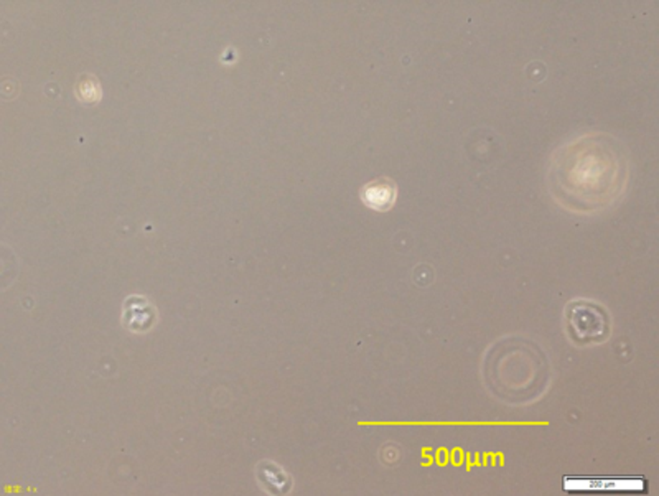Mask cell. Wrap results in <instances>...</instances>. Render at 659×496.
Returning a JSON list of instances; mask_svg holds the SVG:
<instances>
[{
	"label": "cell",
	"mask_w": 659,
	"mask_h": 496,
	"mask_svg": "<svg viewBox=\"0 0 659 496\" xmlns=\"http://www.w3.org/2000/svg\"><path fill=\"white\" fill-rule=\"evenodd\" d=\"M628 177L623 145L607 134H585L552 155L548 187L566 210L592 214L619 202Z\"/></svg>",
	"instance_id": "obj_1"
},
{
	"label": "cell",
	"mask_w": 659,
	"mask_h": 496,
	"mask_svg": "<svg viewBox=\"0 0 659 496\" xmlns=\"http://www.w3.org/2000/svg\"><path fill=\"white\" fill-rule=\"evenodd\" d=\"M483 379L489 393L506 405H531L549 389V360L540 344L506 336L489 346L483 358Z\"/></svg>",
	"instance_id": "obj_2"
},
{
	"label": "cell",
	"mask_w": 659,
	"mask_h": 496,
	"mask_svg": "<svg viewBox=\"0 0 659 496\" xmlns=\"http://www.w3.org/2000/svg\"><path fill=\"white\" fill-rule=\"evenodd\" d=\"M570 340L579 346L603 344L610 336L609 310L592 300H574L566 307Z\"/></svg>",
	"instance_id": "obj_3"
},
{
	"label": "cell",
	"mask_w": 659,
	"mask_h": 496,
	"mask_svg": "<svg viewBox=\"0 0 659 496\" xmlns=\"http://www.w3.org/2000/svg\"><path fill=\"white\" fill-rule=\"evenodd\" d=\"M122 324L134 334H145L157 324V312L149 299L142 295L127 297L122 309Z\"/></svg>",
	"instance_id": "obj_4"
},
{
	"label": "cell",
	"mask_w": 659,
	"mask_h": 496,
	"mask_svg": "<svg viewBox=\"0 0 659 496\" xmlns=\"http://www.w3.org/2000/svg\"><path fill=\"white\" fill-rule=\"evenodd\" d=\"M363 203L374 212H390L398 198V187L390 178H376L366 183L360 192Z\"/></svg>",
	"instance_id": "obj_5"
},
{
	"label": "cell",
	"mask_w": 659,
	"mask_h": 496,
	"mask_svg": "<svg viewBox=\"0 0 659 496\" xmlns=\"http://www.w3.org/2000/svg\"><path fill=\"white\" fill-rule=\"evenodd\" d=\"M256 476L262 490H266L270 495H286L292 490V476L282 466L270 460L259 462L256 468Z\"/></svg>",
	"instance_id": "obj_6"
},
{
	"label": "cell",
	"mask_w": 659,
	"mask_h": 496,
	"mask_svg": "<svg viewBox=\"0 0 659 496\" xmlns=\"http://www.w3.org/2000/svg\"><path fill=\"white\" fill-rule=\"evenodd\" d=\"M75 96L83 104H98L102 98V88L101 83L94 74L84 73L75 83Z\"/></svg>",
	"instance_id": "obj_7"
},
{
	"label": "cell",
	"mask_w": 659,
	"mask_h": 496,
	"mask_svg": "<svg viewBox=\"0 0 659 496\" xmlns=\"http://www.w3.org/2000/svg\"><path fill=\"white\" fill-rule=\"evenodd\" d=\"M540 424H546L548 425V422H477V421H471V422H439V421H435V422H419V421H416V422H360V425H442V427H447V425H455V427H459V425H469V427H471V425H540Z\"/></svg>",
	"instance_id": "obj_8"
}]
</instances>
